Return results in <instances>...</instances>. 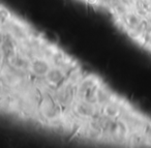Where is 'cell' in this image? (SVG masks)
Segmentation results:
<instances>
[]
</instances>
